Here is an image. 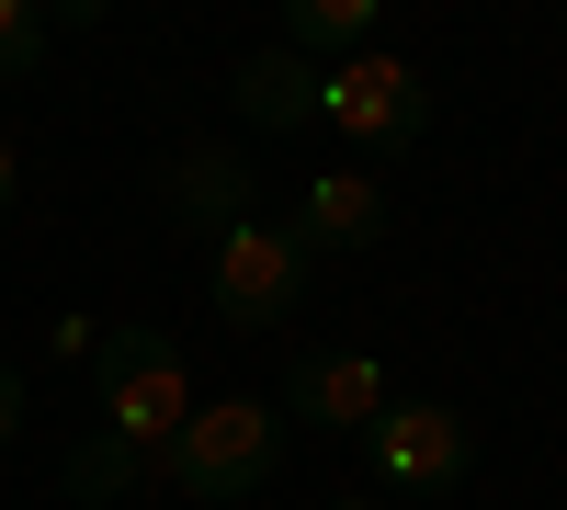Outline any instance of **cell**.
Segmentation results:
<instances>
[{"label": "cell", "instance_id": "obj_1", "mask_svg": "<svg viewBox=\"0 0 567 510\" xmlns=\"http://www.w3.org/2000/svg\"><path fill=\"white\" fill-rule=\"evenodd\" d=\"M91 397H103V431H114V443H136L148 466L182 443V420H194L182 352H171L159 330H103V341H91Z\"/></svg>", "mask_w": 567, "mask_h": 510}, {"label": "cell", "instance_id": "obj_2", "mask_svg": "<svg viewBox=\"0 0 567 510\" xmlns=\"http://www.w3.org/2000/svg\"><path fill=\"white\" fill-rule=\"evenodd\" d=\"M272 466H284V408L272 397H205L182 420V443L159 454V477L182 499H250Z\"/></svg>", "mask_w": 567, "mask_h": 510}, {"label": "cell", "instance_id": "obj_3", "mask_svg": "<svg viewBox=\"0 0 567 510\" xmlns=\"http://www.w3.org/2000/svg\"><path fill=\"white\" fill-rule=\"evenodd\" d=\"M318 125H341L363 159H398V148H420V125H432V80L409 58H386V45H363V58L318 69Z\"/></svg>", "mask_w": 567, "mask_h": 510}, {"label": "cell", "instance_id": "obj_4", "mask_svg": "<svg viewBox=\"0 0 567 510\" xmlns=\"http://www.w3.org/2000/svg\"><path fill=\"white\" fill-rule=\"evenodd\" d=\"M205 295L227 330H272V318H296L307 306V239L284 216H250V227H227L216 239V272H205Z\"/></svg>", "mask_w": 567, "mask_h": 510}, {"label": "cell", "instance_id": "obj_5", "mask_svg": "<svg viewBox=\"0 0 567 510\" xmlns=\"http://www.w3.org/2000/svg\"><path fill=\"white\" fill-rule=\"evenodd\" d=\"M363 454L386 488H465V466H477V431L454 420L443 397H386L363 420Z\"/></svg>", "mask_w": 567, "mask_h": 510}, {"label": "cell", "instance_id": "obj_6", "mask_svg": "<svg viewBox=\"0 0 567 510\" xmlns=\"http://www.w3.org/2000/svg\"><path fill=\"white\" fill-rule=\"evenodd\" d=\"M159 216L182 227V239H227V227L261 216V181L239 148H171L159 159Z\"/></svg>", "mask_w": 567, "mask_h": 510}, {"label": "cell", "instance_id": "obj_7", "mask_svg": "<svg viewBox=\"0 0 567 510\" xmlns=\"http://www.w3.org/2000/svg\"><path fill=\"white\" fill-rule=\"evenodd\" d=\"M374 408H386V363L374 352H307L284 375V420H307V431H363Z\"/></svg>", "mask_w": 567, "mask_h": 510}, {"label": "cell", "instance_id": "obj_8", "mask_svg": "<svg viewBox=\"0 0 567 510\" xmlns=\"http://www.w3.org/2000/svg\"><path fill=\"white\" fill-rule=\"evenodd\" d=\"M284 227L307 239V261H318V250H374V239H386V181H363V159H352V170H318Z\"/></svg>", "mask_w": 567, "mask_h": 510}, {"label": "cell", "instance_id": "obj_9", "mask_svg": "<svg viewBox=\"0 0 567 510\" xmlns=\"http://www.w3.org/2000/svg\"><path fill=\"white\" fill-rule=\"evenodd\" d=\"M227 91H239V114L250 125H318V69L296 58V45H261V58H239V80H227Z\"/></svg>", "mask_w": 567, "mask_h": 510}, {"label": "cell", "instance_id": "obj_10", "mask_svg": "<svg viewBox=\"0 0 567 510\" xmlns=\"http://www.w3.org/2000/svg\"><path fill=\"white\" fill-rule=\"evenodd\" d=\"M284 45H296V58H363L374 0H296V12H284Z\"/></svg>", "mask_w": 567, "mask_h": 510}, {"label": "cell", "instance_id": "obj_11", "mask_svg": "<svg viewBox=\"0 0 567 510\" xmlns=\"http://www.w3.org/2000/svg\"><path fill=\"white\" fill-rule=\"evenodd\" d=\"M136 477H148V454H136V443H114V431H80V454L58 466V488H69V499H91V510H103V499H125Z\"/></svg>", "mask_w": 567, "mask_h": 510}, {"label": "cell", "instance_id": "obj_12", "mask_svg": "<svg viewBox=\"0 0 567 510\" xmlns=\"http://www.w3.org/2000/svg\"><path fill=\"white\" fill-rule=\"evenodd\" d=\"M45 34H58V23H45V0H0V91L45 69Z\"/></svg>", "mask_w": 567, "mask_h": 510}, {"label": "cell", "instance_id": "obj_13", "mask_svg": "<svg viewBox=\"0 0 567 510\" xmlns=\"http://www.w3.org/2000/svg\"><path fill=\"white\" fill-rule=\"evenodd\" d=\"M12 431H23V375L0 363V443H12Z\"/></svg>", "mask_w": 567, "mask_h": 510}, {"label": "cell", "instance_id": "obj_14", "mask_svg": "<svg viewBox=\"0 0 567 510\" xmlns=\"http://www.w3.org/2000/svg\"><path fill=\"white\" fill-rule=\"evenodd\" d=\"M0 216H12V148H0Z\"/></svg>", "mask_w": 567, "mask_h": 510}, {"label": "cell", "instance_id": "obj_15", "mask_svg": "<svg viewBox=\"0 0 567 510\" xmlns=\"http://www.w3.org/2000/svg\"><path fill=\"white\" fill-rule=\"evenodd\" d=\"M341 510H363V499H341Z\"/></svg>", "mask_w": 567, "mask_h": 510}]
</instances>
